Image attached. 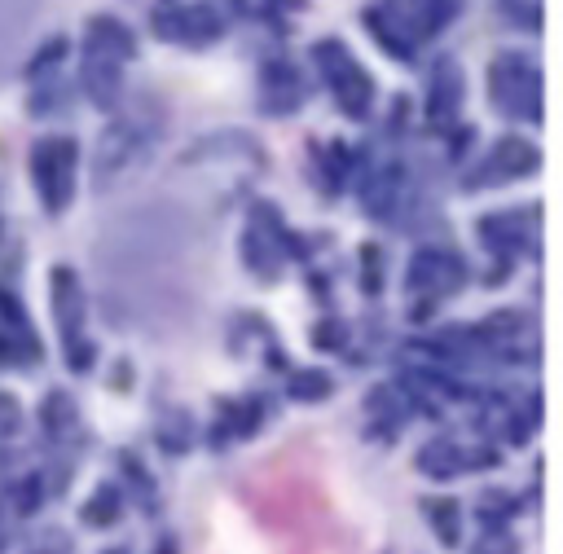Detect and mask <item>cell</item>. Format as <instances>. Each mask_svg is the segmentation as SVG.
Returning a JSON list of instances; mask_svg holds the SVG:
<instances>
[{
	"instance_id": "1",
	"label": "cell",
	"mask_w": 563,
	"mask_h": 554,
	"mask_svg": "<svg viewBox=\"0 0 563 554\" xmlns=\"http://www.w3.org/2000/svg\"><path fill=\"white\" fill-rule=\"evenodd\" d=\"M313 62H317V71H322L326 88L335 93L339 110L352 119H366L370 106H374V80L366 75V66L352 58L339 40H317Z\"/></svg>"
},
{
	"instance_id": "2",
	"label": "cell",
	"mask_w": 563,
	"mask_h": 554,
	"mask_svg": "<svg viewBox=\"0 0 563 554\" xmlns=\"http://www.w3.org/2000/svg\"><path fill=\"white\" fill-rule=\"evenodd\" d=\"M489 93L502 115L542 119V75L524 53H498L489 66Z\"/></svg>"
},
{
	"instance_id": "3",
	"label": "cell",
	"mask_w": 563,
	"mask_h": 554,
	"mask_svg": "<svg viewBox=\"0 0 563 554\" xmlns=\"http://www.w3.org/2000/svg\"><path fill=\"white\" fill-rule=\"evenodd\" d=\"M75 141L71 137H44L31 150V181H36V194L44 203V212L58 216L71 207L75 198Z\"/></svg>"
},
{
	"instance_id": "4",
	"label": "cell",
	"mask_w": 563,
	"mask_h": 554,
	"mask_svg": "<svg viewBox=\"0 0 563 554\" xmlns=\"http://www.w3.org/2000/svg\"><path fill=\"white\" fill-rule=\"evenodd\" d=\"M462 282H467V264H462L454 251H445V247L414 251L410 269H405V286H410L414 295H427V299L454 295V291H462Z\"/></svg>"
},
{
	"instance_id": "5",
	"label": "cell",
	"mask_w": 563,
	"mask_h": 554,
	"mask_svg": "<svg viewBox=\"0 0 563 554\" xmlns=\"http://www.w3.org/2000/svg\"><path fill=\"white\" fill-rule=\"evenodd\" d=\"M146 132L137 128V119H115L106 132H102V141H97V181H115L119 172H128L137 159H146Z\"/></svg>"
},
{
	"instance_id": "6",
	"label": "cell",
	"mask_w": 563,
	"mask_h": 554,
	"mask_svg": "<svg viewBox=\"0 0 563 554\" xmlns=\"http://www.w3.org/2000/svg\"><path fill=\"white\" fill-rule=\"evenodd\" d=\"M361 203H366L374 220H396L405 212V203H410V172L401 163L379 168L370 181H361Z\"/></svg>"
},
{
	"instance_id": "7",
	"label": "cell",
	"mask_w": 563,
	"mask_h": 554,
	"mask_svg": "<svg viewBox=\"0 0 563 554\" xmlns=\"http://www.w3.org/2000/svg\"><path fill=\"white\" fill-rule=\"evenodd\" d=\"M84 93L93 97L102 110H115L119 102V88H124V58H115V53L106 49H93V44H84Z\"/></svg>"
},
{
	"instance_id": "8",
	"label": "cell",
	"mask_w": 563,
	"mask_h": 554,
	"mask_svg": "<svg viewBox=\"0 0 563 554\" xmlns=\"http://www.w3.org/2000/svg\"><path fill=\"white\" fill-rule=\"evenodd\" d=\"M53 282V317H58L62 326V343L66 348H75V343H84V295H80V277H75L66 264L49 273Z\"/></svg>"
},
{
	"instance_id": "9",
	"label": "cell",
	"mask_w": 563,
	"mask_h": 554,
	"mask_svg": "<svg viewBox=\"0 0 563 554\" xmlns=\"http://www.w3.org/2000/svg\"><path fill=\"white\" fill-rule=\"evenodd\" d=\"M471 339H476L489 357H502V361H524L528 357V326H524L520 313L489 317Z\"/></svg>"
},
{
	"instance_id": "10",
	"label": "cell",
	"mask_w": 563,
	"mask_h": 554,
	"mask_svg": "<svg viewBox=\"0 0 563 554\" xmlns=\"http://www.w3.org/2000/svg\"><path fill=\"white\" fill-rule=\"evenodd\" d=\"M304 80L295 75L291 62H269L260 75V106L269 110V115H291V110H300L304 102Z\"/></svg>"
},
{
	"instance_id": "11",
	"label": "cell",
	"mask_w": 563,
	"mask_h": 554,
	"mask_svg": "<svg viewBox=\"0 0 563 554\" xmlns=\"http://www.w3.org/2000/svg\"><path fill=\"white\" fill-rule=\"evenodd\" d=\"M462 106V71L454 58H440L432 71V84H427V119L432 124H449Z\"/></svg>"
},
{
	"instance_id": "12",
	"label": "cell",
	"mask_w": 563,
	"mask_h": 554,
	"mask_svg": "<svg viewBox=\"0 0 563 554\" xmlns=\"http://www.w3.org/2000/svg\"><path fill=\"white\" fill-rule=\"evenodd\" d=\"M366 27L374 31V40H379L392 58H410L414 53V27H410V18L401 14V5H392V0L366 9Z\"/></svg>"
},
{
	"instance_id": "13",
	"label": "cell",
	"mask_w": 563,
	"mask_h": 554,
	"mask_svg": "<svg viewBox=\"0 0 563 554\" xmlns=\"http://www.w3.org/2000/svg\"><path fill=\"white\" fill-rule=\"evenodd\" d=\"M480 242L493 256H515L528 242V212H498L480 220Z\"/></svg>"
},
{
	"instance_id": "14",
	"label": "cell",
	"mask_w": 563,
	"mask_h": 554,
	"mask_svg": "<svg viewBox=\"0 0 563 554\" xmlns=\"http://www.w3.org/2000/svg\"><path fill=\"white\" fill-rule=\"evenodd\" d=\"M537 168V150L528 146L524 137H506L493 146V159L489 168H484V176H493V181H511V176H524Z\"/></svg>"
},
{
	"instance_id": "15",
	"label": "cell",
	"mask_w": 563,
	"mask_h": 554,
	"mask_svg": "<svg viewBox=\"0 0 563 554\" xmlns=\"http://www.w3.org/2000/svg\"><path fill=\"white\" fill-rule=\"evenodd\" d=\"M418 467L432 475V480H449V475H458L462 467H471V453L454 445V440H432V445L418 453Z\"/></svg>"
},
{
	"instance_id": "16",
	"label": "cell",
	"mask_w": 563,
	"mask_h": 554,
	"mask_svg": "<svg viewBox=\"0 0 563 554\" xmlns=\"http://www.w3.org/2000/svg\"><path fill=\"white\" fill-rule=\"evenodd\" d=\"M216 36H220V14L212 5H181L176 40L181 44H212Z\"/></svg>"
},
{
	"instance_id": "17",
	"label": "cell",
	"mask_w": 563,
	"mask_h": 554,
	"mask_svg": "<svg viewBox=\"0 0 563 554\" xmlns=\"http://www.w3.org/2000/svg\"><path fill=\"white\" fill-rule=\"evenodd\" d=\"M88 44H93V49L115 53V58H124V62L132 58V49H137V44H132V31L119 18H110V14L88 22Z\"/></svg>"
},
{
	"instance_id": "18",
	"label": "cell",
	"mask_w": 563,
	"mask_h": 554,
	"mask_svg": "<svg viewBox=\"0 0 563 554\" xmlns=\"http://www.w3.org/2000/svg\"><path fill=\"white\" fill-rule=\"evenodd\" d=\"M40 427L49 431L53 440L66 436V431L75 427V405H71V396H66V392H49V396H44V405H40Z\"/></svg>"
},
{
	"instance_id": "19",
	"label": "cell",
	"mask_w": 563,
	"mask_h": 554,
	"mask_svg": "<svg viewBox=\"0 0 563 554\" xmlns=\"http://www.w3.org/2000/svg\"><path fill=\"white\" fill-rule=\"evenodd\" d=\"M423 511L432 515V524H436V537H440V546H458L462 511H458V502H454V497H436V502H427Z\"/></svg>"
},
{
	"instance_id": "20",
	"label": "cell",
	"mask_w": 563,
	"mask_h": 554,
	"mask_svg": "<svg viewBox=\"0 0 563 554\" xmlns=\"http://www.w3.org/2000/svg\"><path fill=\"white\" fill-rule=\"evenodd\" d=\"M119 511H124V502H119V493L115 489H97L93 493V502L80 511L84 524H93V528H106V524H115Z\"/></svg>"
},
{
	"instance_id": "21",
	"label": "cell",
	"mask_w": 563,
	"mask_h": 554,
	"mask_svg": "<svg viewBox=\"0 0 563 554\" xmlns=\"http://www.w3.org/2000/svg\"><path fill=\"white\" fill-rule=\"evenodd\" d=\"M291 396L295 401H326L330 396V374L326 370H295L291 374Z\"/></svg>"
},
{
	"instance_id": "22",
	"label": "cell",
	"mask_w": 563,
	"mask_h": 554,
	"mask_svg": "<svg viewBox=\"0 0 563 554\" xmlns=\"http://www.w3.org/2000/svg\"><path fill=\"white\" fill-rule=\"evenodd\" d=\"M352 163H357V154H352L344 141H330L326 150V176H330V190H344V181H352Z\"/></svg>"
},
{
	"instance_id": "23",
	"label": "cell",
	"mask_w": 563,
	"mask_h": 554,
	"mask_svg": "<svg viewBox=\"0 0 563 554\" xmlns=\"http://www.w3.org/2000/svg\"><path fill=\"white\" fill-rule=\"evenodd\" d=\"M62 58H66V40H49V44H44V49L36 53V58H31V66H27L31 80H49V71H53V66H58Z\"/></svg>"
},
{
	"instance_id": "24",
	"label": "cell",
	"mask_w": 563,
	"mask_h": 554,
	"mask_svg": "<svg viewBox=\"0 0 563 554\" xmlns=\"http://www.w3.org/2000/svg\"><path fill=\"white\" fill-rule=\"evenodd\" d=\"M471 554H520V541H515L506 528H489V533L480 537V546Z\"/></svg>"
},
{
	"instance_id": "25",
	"label": "cell",
	"mask_w": 563,
	"mask_h": 554,
	"mask_svg": "<svg viewBox=\"0 0 563 554\" xmlns=\"http://www.w3.org/2000/svg\"><path fill=\"white\" fill-rule=\"evenodd\" d=\"M361 282H366V291H370V295H379V291H383V277H379V247H374V242H366V247H361Z\"/></svg>"
},
{
	"instance_id": "26",
	"label": "cell",
	"mask_w": 563,
	"mask_h": 554,
	"mask_svg": "<svg viewBox=\"0 0 563 554\" xmlns=\"http://www.w3.org/2000/svg\"><path fill=\"white\" fill-rule=\"evenodd\" d=\"M462 9V0H427V18H423V31H440L449 18Z\"/></svg>"
},
{
	"instance_id": "27",
	"label": "cell",
	"mask_w": 563,
	"mask_h": 554,
	"mask_svg": "<svg viewBox=\"0 0 563 554\" xmlns=\"http://www.w3.org/2000/svg\"><path fill=\"white\" fill-rule=\"evenodd\" d=\"M18 427H22V409H18V401H14L9 392H0V431L9 436V431H18Z\"/></svg>"
},
{
	"instance_id": "28",
	"label": "cell",
	"mask_w": 563,
	"mask_h": 554,
	"mask_svg": "<svg viewBox=\"0 0 563 554\" xmlns=\"http://www.w3.org/2000/svg\"><path fill=\"white\" fill-rule=\"evenodd\" d=\"M40 506V480H27L18 489V515H31Z\"/></svg>"
},
{
	"instance_id": "29",
	"label": "cell",
	"mask_w": 563,
	"mask_h": 554,
	"mask_svg": "<svg viewBox=\"0 0 563 554\" xmlns=\"http://www.w3.org/2000/svg\"><path fill=\"white\" fill-rule=\"evenodd\" d=\"M313 343H326V348H330V343H339V330H335V326H322V330H313Z\"/></svg>"
},
{
	"instance_id": "30",
	"label": "cell",
	"mask_w": 563,
	"mask_h": 554,
	"mask_svg": "<svg viewBox=\"0 0 563 554\" xmlns=\"http://www.w3.org/2000/svg\"><path fill=\"white\" fill-rule=\"evenodd\" d=\"M154 554H176V546H172V541H159V550H154Z\"/></svg>"
},
{
	"instance_id": "31",
	"label": "cell",
	"mask_w": 563,
	"mask_h": 554,
	"mask_svg": "<svg viewBox=\"0 0 563 554\" xmlns=\"http://www.w3.org/2000/svg\"><path fill=\"white\" fill-rule=\"evenodd\" d=\"M0 550H5V537H0Z\"/></svg>"
}]
</instances>
